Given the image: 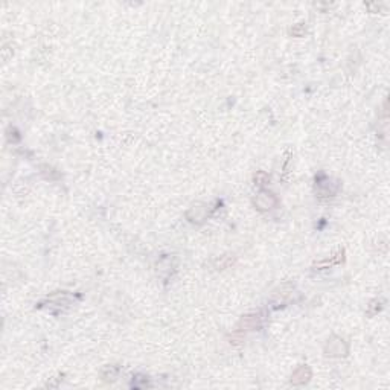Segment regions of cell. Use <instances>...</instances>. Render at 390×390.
I'll use <instances>...</instances> for the list:
<instances>
[{
  "instance_id": "obj_1",
  "label": "cell",
  "mask_w": 390,
  "mask_h": 390,
  "mask_svg": "<svg viewBox=\"0 0 390 390\" xmlns=\"http://www.w3.org/2000/svg\"><path fill=\"white\" fill-rule=\"evenodd\" d=\"M323 351H325L326 357L341 358V357H346L349 354V345L345 338H341L338 335H332V337L328 338Z\"/></svg>"
},
{
  "instance_id": "obj_2",
  "label": "cell",
  "mask_w": 390,
  "mask_h": 390,
  "mask_svg": "<svg viewBox=\"0 0 390 390\" xmlns=\"http://www.w3.org/2000/svg\"><path fill=\"white\" fill-rule=\"evenodd\" d=\"M215 205L216 203H213V205H208V203H197V205H194L188 212H186V218H188L191 223H195V224L205 223L210 216V213L216 209V208H213Z\"/></svg>"
},
{
  "instance_id": "obj_3",
  "label": "cell",
  "mask_w": 390,
  "mask_h": 390,
  "mask_svg": "<svg viewBox=\"0 0 390 390\" xmlns=\"http://www.w3.org/2000/svg\"><path fill=\"white\" fill-rule=\"evenodd\" d=\"M279 203V198L270 192V191H261L255 198H253V205L255 208L259 210V212H267V210H271L273 208L277 206Z\"/></svg>"
},
{
  "instance_id": "obj_4",
  "label": "cell",
  "mask_w": 390,
  "mask_h": 390,
  "mask_svg": "<svg viewBox=\"0 0 390 390\" xmlns=\"http://www.w3.org/2000/svg\"><path fill=\"white\" fill-rule=\"evenodd\" d=\"M311 378H313V370H311V367L308 364H300L293 372L290 383L293 386H305Z\"/></svg>"
},
{
  "instance_id": "obj_5",
  "label": "cell",
  "mask_w": 390,
  "mask_h": 390,
  "mask_svg": "<svg viewBox=\"0 0 390 390\" xmlns=\"http://www.w3.org/2000/svg\"><path fill=\"white\" fill-rule=\"evenodd\" d=\"M261 322H262L261 314H247L240 320L238 328L241 331H253L261 326Z\"/></svg>"
},
{
  "instance_id": "obj_6",
  "label": "cell",
  "mask_w": 390,
  "mask_h": 390,
  "mask_svg": "<svg viewBox=\"0 0 390 390\" xmlns=\"http://www.w3.org/2000/svg\"><path fill=\"white\" fill-rule=\"evenodd\" d=\"M119 372H120V367L116 366V364L104 366L102 370H101V380L105 381V383H113V381H116Z\"/></svg>"
},
{
  "instance_id": "obj_7",
  "label": "cell",
  "mask_w": 390,
  "mask_h": 390,
  "mask_svg": "<svg viewBox=\"0 0 390 390\" xmlns=\"http://www.w3.org/2000/svg\"><path fill=\"white\" fill-rule=\"evenodd\" d=\"M343 261V250L337 255V258H332V259H326V261H323V262H319L316 267H319V269H326L328 265H334V264H340Z\"/></svg>"
},
{
  "instance_id": "obj_8",
  "label": "cell",
  "mask_w": 390,
  "mask_h": 390,
  "mask_svg": "<svg viewBox=\"0 0 390 390\" xmlns=\"http://www.w3.org/2000/svg\"><path fill=\"white\" fill-rule=\"evenodd\" d=\"M253 180H255V184L264 186V184H267L270 181V176L267 173H264V171H258V173L255 174V177H253Z\"/></svg>"
},
{
  "instance_id": "obj_9",
  "label": "cell",
  "mask_w": 390,
  "mask_h": 390,
  "mask_svg": "<svg viewBox=\"0 0 390 390\" xmlns=\"http://www.w3.org/2000/svg\"><path fill=\"white\" fill-rule=\"evenodd\" d=\"M377 303H378V300H372V302H370V305L367 306V316H370V317H372V316H375V314L378 313V311L381 309V303H380L378 306H377Z\"/></svg>"
},
{
  "instance_id": "obj_10",
  "label": "cell",
  "mask_w": 390,
  "mask_h": 390,
  "mask_svg": "<svg viewBox=\"0 0 390 390\" xmlns=\"http://www.w3.org/2000/svg\"><path fill=\"white\" fill-rule=\"evenodd\" d=\"M291 34H293L294 37H302V35L305 34V26H303V23L296 25V26L291 29Z\"/></svg>"
}]
</instances>
